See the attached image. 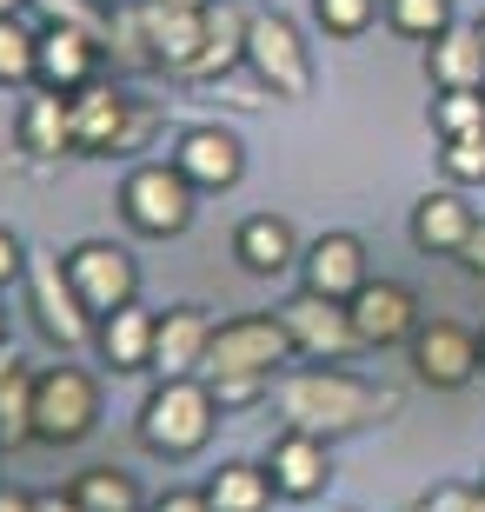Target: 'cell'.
Returning a JSON list of instances; mask_svg holds the SVG:
<instances>
[{
    "mask_svg": "<svg viewBox=\"0 0 485 512\" xmlns=\"http://www.w3.org/2000/svg\"><path fill=\"white\" fill-rule=\"evenodd\" d=\"M266 406L280 413V426H299V433H319V439H346V433H366V426H386L399 413V393L319 360V366H299V373L273 380Z\"/></svg>",
    "mask_w": 485,
    "mask_h": 512,
    "instance_id": "1",
    "label": "cell"
},
{
    "mask_svg": "<svg viewBox=\"0 0 485 512\" xmlns=\"http://www.w3.org/2000/svg\"><path fill=\"white\" fill-rule=\"evenodd\" d=\"M213 426H220V399H213V386L200 373L160 380L147 393V406H140V446L160 459H193L213 439Z\"/></svg>",
    "mask_w": 485,
    "mask_h": 512,
    "instance_id": "2",
    "label": "cell"
},
{
    "mask_svg": "<svg viewBox=\"0 0 485 512\" xmlns=\"http://www.w3.org/2000/svg\"><path fill=\"white\" fill-rule=\"evenodd\" d=\"M286 360H299V353L280 313H240V320L213 326L200 380H280Z\"/></svg>",
    "mask_w": 485,
    "mask_h": 512,
    "instance_id": "3",
    "label": "cell"
},
{
    "mask_svg": "<svg viewBox=\"0 0 485 512\" xmlns=\"http://www.w3.org/2000/svg\"><path fill=\"white\" fill-rule=\"evenodd\" d=\"M100 426V386L87 366L60 360L34 373V439L40 446H80Z\"/></svg>",
    "mask_w": 485,
    "mask_h": 512,
    "instance_id": "4",
    "label": "cell"
},
{
    "mask_svg": "<svg viewBox=\"0 0 485 512\" xmlns=\"http://www.w3.org/2000/svg\"><path fill=\"white\" fill-rule=\"evenodd\" d=\"M193 180L173 160H147V167H133L120 180V213H127L133 233H147V240H173V233L193 227Z\"/></svg>",
    "mask_w": 485,
    "mask_h": 512,
    "instance_id": "5",
    "label": "cell"
},
{
    "mask_svg": "<svg viewBox=\"0 0 485 512\" xmlns=\"http://www.w3.org/2000/svg\"><path fill=\"white\" fill-rule=\"evenodd\" d=\"M27 306H34V326L60 353H80V346L100 333V320L87 313L67 260H54V253H27Z\"/></svg>",
    "mask_w": 485,
    "mask_h": 512,
    "instance_id": "6",
    "label": "cell"
},
{
    "mask_svg": "<svg viewBox=\"0 0 485 512\" xmlns=\"http://www.w3.org/2000/svg\"><path fill=\"white\" fill-rule=\"evenodd\" d=\"M246 67L280 100H299L313 87V54H306L299 27L286 14H266V7H253V20H246Z\"/></svg>",
    "mask_w": 485,
    "mask_h": 512,
    "instance_id": "7",
    "label": "cell"
},
{
    "mask_svg": "<svg viewBox=\"0 0 485 512\" xmlns=\"http://www.w3.org/2000/svg\"><path fill=\"white\" fill-rule=\"evenodd\" d=\"M280 320H286V333H293L299 360L339 366V360H353V353H366V340H359L353 306H346V300H326V293H306V286H299L293 300L280 306Z\"/></svg>",
    "mask_w": 485,
    "mask_h": 512,
    "instance_id": "8",
    "label": "cell"
},
{
    "mask_svg": "<svg viewBox=\"0 0 485 512\" xmlns=\"http://www.w3.org/2000/svg\"><path fill=\"white\" fill-rule=\"evenodd\" d=\"M67 273H74V286H80V300H87L94 320L120 313V306L140 293V266H133L127 247H113V240H80V247L67 253Z\"/></svg>",
    "mask_w": 485,
    "mask_h": 512,
    "instance_id": "9",
    "label": "cell"
},
{
    "mask_svg": "<svg viewBox=\"0 0 485 512\" xmlns=\"http://www.w3.org/2000/svg\"><path fill=\"white\" fill-rule=\"evenodd\" d=\"M412 366H419V380L439 386V393H459V386H472V373H479V333L459 320H432L412 333Z\"/></svg>",
    "mask_w": 485,
    "mask_h": 512,
    "instance_id": "10",
    "label": "cell"
},
{
    "mask_svg": "<svg viewBox=\"0 0 485 512\" xmlns=\"http://www.w3.org/2000/svg\"><path fill=\"white\" fill-rule=\"evenodd\" d=\"M100 60H107V40H100V34L47 20V27H40V67H34V87H54V94H80L87 80H100Z\"/></svg>",
    "mask_w": 485,
    "mask_h": 512,
    "instance_id": "11",
    "label": "cell"
},
{
    "mask_svg": "<svg viewBox=\"0 0 485 512\" xmlns=\"http://www.w3.org/2000/svg\"><path fill=\"white\" fill-rule=\"evenodd\" d=\"M326 446L333 439L319 433H299V426H286L280 439H273V453H266V473H273V493L293 499V506H306V499L326 493V479H333V459H326Z\"/></svg>",
    "mask_w": 485,
    "mask_h": 512,
    "instance_id": "12",
    "label": "cell"
},
{
    "mask_svg": "<svg viewBox=\"0 0 485 512\" xmlns=\"http://www.w3.org/2000/svg\"><path fill=\"white\" fill-rule=\"evenodd\" d=\"M366 280H373V273H366V247H359V233H319L313 247L299 253V286H306V293L353 300Z\"/></svg>",
    "mask_w": 485,
    "mask_h": 512,
    "instance_id": "13",
    "label": "cell"
},
{
    "mask_svg": "<svg viewBox=\"0 0 485 512\" xmlns=\"http://www.w3.org/2000/svg\"><path fill=\"white\" fill-rule=\"evenodd\" d=\"M346 306H353V326H359L366 346H399V340L419 333V300L399 280H366Z\"/></svg>",
    "mask_w": 485,
    "mask_h": 512,
    "instance_id": "14",
    "label": "cell"
},
{
    "mask_svg": "<svg viewBox=\"0 0 485 512\" xmlns=\"http://www.w3.org/2000/svg\"><path fill=\"white\" fill-rule=\"evenodd\" d=\"M173 167L187 173L200 193H226L246 173L240 133H226V127H187V133H180V147H173Z\"/></svg>",
    "mask_w": 485,
    "mask_h": 512,
    "instance_id": "15",
    "label": "cell"
},
{
    "mask_svg": "<svg viewBox=\"0 0 485 512\" xmlns=\"http://www.w3.org/2000/svg\"><path fill=\"white\" fill-rule=\"evenodd\" d=\"M127 127H133V100L113 94L107 80H87V87L74 94V147L80 153H107V160H120Z\"/></svg>",
    "mask_w": 485,
    "mask_h": 512,
    "instance_id": "16",
    "label": "cell"
},
{
    "mask_svg": "<svg viewBox=\"0 0 485 512\" xmlns=\"http://www.w3.org/2000/svg\"><path fill=\"white\" fill-rule=\"evenodd\" d=\"M206 346H213V320L200 306H167L160 333H153V373L160 380H187V373L206 366Z\"/></svg>",
    "mask_w": 485,
    "mask_h": 512,
    "instance_id": "17",
    "label": "cell"
},
{
    "mask_svg": "<svg viewBox=\"0 0 485 512\" xmlns=\"http://www.w3.org/2000/svg\"><path fill=\"white\" fill-rule=\"evenodd\" d=\"M426 74H432L439 94H479L485 87V34H479V20H472V27L452 20L439 40H426Z\"/></svg>",
    "mask_w": 485,
    "mask_h": 512,
    "instance_id": "18",
    "label": "cell"
},
{
    "mask_svg": "<svg viewBox=\"0 0 485 512\" xmlns=\"http://www.w3.org/2000/svg\"><path fill=\"white\" fill-rule=\"evenodd\" d=\"M233 253H240V266L253 273V280H280V273L299 266V240H293V227H286L280 213H253V220H240Z\"/></svg>",
    "mask_w": 485,
    "mask_h": 512,
    "instance_id": "19",
    "label": "cell"
},
{
    "mask_svg": "<svg viewBox=\"0 0 485 512\" xmlns=\"http://www.w3.org/2000/svg\"><path fill=\"white\" fill-rule=\"evenodd\" d=\"M20 147L34 153V160L80 153L74 147V94H54V87L27 94V107H20Z\"/></svg>",
    "mask_w": 485,
    "mask_h": 512,
    "instance_id": "20",
    "label": "cell"
},
{
    "mask_svg": "<svg viewBox=\"0 0 485 512\" xmlns=\"http://www.w3.org/2000/svg\"><path fill=\"white\" fill-rule=\"evenodd\" d=\"M153 333H160V313L127 300L120 313L100 320V360H107L113 373H140V366H153Z\"/></svg>",
    "mask_w": 485,
    "mask_h": 512,
    "instance_id": "21",
    "label": "cell"
},
{
    "mask_svg": "<svg viewBox=\"0 0 485 512\" xmlns=\"http://www.w3.org/2000/svg\"><path fill=\"white\" fill-rule=\"evenodd\" d=\"M246 20H253V7H240V0H206V54L193 60L187 80H220L226 67H240L246 60Z\"/></svg>",
    "mask_w": 485,
    "mask_h": 512,
    "instance_id": "22",
    "label": "cell"
},
{
    "mask_svg": "<svg viewBox=\"0 0 485 512\" xmlns=\"http://www.w3.org/2000/svg\"><path fill=\"white\" fill-rule=\"evenodd\" d=\"M466 233H472V207L466 200H459V193H426V200H419V207H412V247L419 253H459L466 247Z\"/></svg>",
    "mask_w": 485,
    "mask_h": 512,
    "instance_id": "23",
    "label": "cell"
},
{
    "mask_svg": "<svg viewBox=\"0 0 485 512\" xmlns=\"http://www.w3.org/2000/svg\"><path fill=\"white\" fill-rule=\"evenodd\" d=\"M206 499H213V512H266L273 473L253 466V459H226V466H213V479H206Z\"/></svg>",
    "mask_w": 485,
    "mask_h": 512,
    "instance_id": "24",
    "label": "cell"
},
{
    "mask_svg": "<svg viewBox=\"0 0 485 512\" xmlns=\"http://www.w3.org/2000/svg\"><path fill=\"white\" fill-rule=\"evenodd\" d=\"M34 439V373L7 353L0 360V453H14Z\"/></svg>",
    "mask_w": 485,
    "mask_h": 512,
    "instance_id": "25",
    "label": "cell"
},
{
    "mask_svg": "<svg viewBox=\"0 0 485 512\" xmlns=\"http://www.w3.org/2000/svg\"><path fill=\"white\" fill-rule=\"evenodd\" d=\"M40 67V34L20 14H0V87H27Z\"/></svg>",
    "mask_w": 485,
    "mask_h": 512,
    "instance_id": "26",
    "label": "cell"
},
{
    "mask_svg": "<svg viewBox=\"0 0 485 512\" xmlns=\"http://www.w3.org/2000/svg\"><path fill=\"white\" fill-rule=\"evenodd\" d=\"M74 499L87 512H140V486L127 473H113V466H94V473L74 479Z\"/></svg>",
    "mask_w": 485,
    "mask_h": 512,
    "instance_id": "27",
    "label": "cell"
},
{
    "mask_svg": "<svg viewBox=\"0 0 485 512\" xmlns=\"http://www.w3.org/2000/svg\"><path fill=\"white\" fill-rule=\"evenodd\" d=\"M386 27L406 40H439L452 27V0H386Z\"/></svg>",
    "mask_w": 485,
    "mask_h": 512,
    "instance_id": "28",
    "label": "cell"
},
{
    "mask_svg": "<svg viewBox=\"0 0 485 512\" xmlns=\"http://www.w3.org/2000/svg\"><path fill=\"white\" fill-rule=\"evenodd\" d=\"M439 167H446L452 187H479L485 180V127L479 133H452L446 147H439Z\"/></svg>",
    "mask_w": 485,
    "mask_h": 512,
    "instance_id": "29",
    "label": "cell"
},
{
    "mask_svg": "<svg viewBox=\"0 0 485 512\" xmlns=\"http://www.w3.org/2000/svg\"><path fill=\"white\" fill-rule=\"evenodd\" d=\"M313 20L333 40H359L379 20V0H313Z\"/></svg>",
    "mask_w": 485,
    "mask_h": 512,
    "instance_id": "30",
    "label": "cell"
},
{
    "mask_svg": "<svg viewBox=\"0 0 485 512\" xmlns=\"http://www.w3.org/2000/svg\"><path fill=\"white\" fill-rule=\"evenodd\" d=\"M432 127H439V140H452V133H479L485 127V94H439L432 100Z\"/></svg>",
    "mask_w": 485,
    "mask_h": 512,
    "instance_id": "31",
    "label": "cell"
},
{
    "mask_svg": "<svg viewBox=\"0 0 485 512\" xmlns=\"http://www.w3.org/2000/svg\"><path fill=\"white\" fill-rule=\"evenodd\" d=\"M412 512H485V486H432Z\"/></svg>",
    "mask_w": 485,
    "mask_h": 512,
    "instance_id": "32",
    "label": "cell"
},
{
    "mask_svg": "<svg viewBox=\"0 0 485 512\" xmlns=\"http://www.w3.org/2000/svg\"><path fill=\"white\" fill-rule=\"evenodd\" d=\"M20 273H27V247H20L14 233L0 227V286H7V280H20Z\"/></svg>",
    "mask_w": 485,
    "mask_h": 512,
    "instance_id": "33",
    "label": "cell"
},
{
    "mask_svg": "<svg viewBox=\"0 0 485 512\" xmlns=\"http://www.w3.org/2000/svg\"><path fill=\"white\" fill-rule=\"evenodd\" d=\"M452 260L466 266V273H479V280H485V220H472V233H466V247L452 253Z\"/></svg>",
    "mask_w": 485,
    "mask_h": 512,
    "instance_id": "34",
    "label": "cell"
},
{
    "mask_svg": "<svg viewBox=\"0 0 485 512\" xmlns=\"http://www.w3.org/2000/svg\"><path fill=\"white\" fill-rule=\"evenodd\" d=\"M153 512H213V499H206V486H200V493H187V486H180V493H160V499H153Z\"/></svg>",
    "mask_w": 485,
    "mask_h": 512,
    "instance_id": "35",
    "label": "cell"
},
{
    "mask_svg": "<svg viewBox=\"0 0 485 512\" xmlns=\"http://www.w3.org/2000/svg\"><path fill=\"white\" fill-rule=\"evenodd\" d=\"M34 512H87L74 499V486H67V493H34Z\"/></svg>",
    "mask_w": 485,
    "mask_h": 512,
    "instance_id": "36",
    "label": "cell"
},
{
    "mask_svg": "<svg viewBox=\"0 0 485 512\" xmlns=\"http://www.w3.org/2000/svg\"><path fill=\"white\" fill-rule=\"evenodd\" d=\"M0 512H34V493H14V486H0Z\"/></svg>",
    "mask_w": 485,
    "mask_h": 512,
    "instance_id": "37",
    "label": "cell"
},
{
    "mask_svg": "<svg viewBox=\"0 0 485 512\" xmlns=\"http://www.w3.org/2000/svg\"><path fill=\"white\" fill-rule=\"evenodd\" d=\"M133 7H206V0H133Z\"/></svg>",
    "mask_w": 485,
    "mask_h": 512,
    "instance_id": "38",
    "label": "cell"
},
{
    "mask_svg": "<svg viewBox=\"0 0 485 512\" xmlns=\"http://www.w3.org/2000/svg\"><path fill=\"white\" fill-rule=\"evenodd\" d=\"M20 7H27V0H0V14H20Z\"/></svg>",
    "mask_w": 485,
    "mask_h": 512,
    "instance_id": "39",
    "label": "cell"
},
{
    "mask_svg": "<svg viewBox=\"0 0 485 512\" xmlns=\"http://www.w3.org/2000/svg\"><path fill=\"white\" fill-rule=\"evenodd\" d=\"M479 360H485V326H479Z\"/></svg>",
    "mask_w": 485,
    "mask_h": 512,
    "instance_id": "40",
    "label": "cell"
},
{
    "mask_svg": "<svg viewBox=\"0 0 485 512\" xmlns=\"http://www.w3.org/2000/svg\"><path fill=\"white\" fill-rule=\"evenodd\" d=\"M0 333H7V313H0Z\"/></svg>",
    "mask_w": 485,
    "mask_h": 512,
    "instance_id": "41",
    "label": "cell"
},
{
    "mask_svg": "<svg viewBox=\"0 0 485 512\" xmlns=\"http://www.w3.org/2000/svg\"><path fill=\"white\" fill-rule=\"evenodd\" d=\"M479 34H485V14H479Z\"/></svg>",
    "mask_w": 485,
    "mask_h": 512,
    "instance_id": "42",
    "label": "cell"
},
{
    "mask_svg": "<svg viewBox=\"0 0 485 512\" xmlns=\"http://www.w3.org/2000/svg\"><path fill=\"white\" fill-rule=\"evenodd\" d=\"M479 94H485V87H479Z\"/></svg>",
    "mask_w": 485,
    "mask_h": 512,
    "instance_id": "43",
    "label": "cell"
},
{
    "mask_svg": "<svg viewBox=\"0 0 485 512\" xmlns=\"http://www.w3.org/2000/svg\"><path fill=\"white\" fill-rule=\"evenodd\" d=\"M107 7H113V0H107Z\"/></svg>",
    "mask_w": 485,
    "mask_h": 512,
    "instance_id": "44",
    "label": "cell"
},
{
    "mask_svg": "<svg viewBox=\"0 0 485 512\" xmlns=\"http://www.w3.org/2000/svg\"><path fill=\"white\" fill-rule=\"evenodd\" d=\"M479 486H485V479H479Z\"/></svg>",
    "mask_w": 485,
    "mask_h": 512,
    "instance_id": "45",
    "label": "cell"
}]
</instances>
